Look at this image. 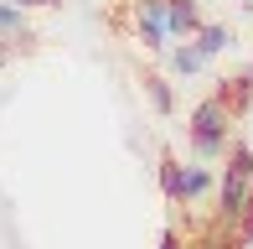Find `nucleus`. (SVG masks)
I'll return each instance as SVG.
<instances>
[{"mask_svg": "<svg viewBox=\"0 0 253 249\" xmlns=\"http://www.w3.org/2000/svg\"><path fill=\"white\" fill-rule=\"evenodd\" d=\"M222 182H217V229H243L248 202H253V145L233 140V151L222 156Z\"/></svg>", "mask_w": 253, "mask_h": 249, "instance_id": "obj_1", "label": "nucleus"}, {"mask_svg": "<svg viewBox=\"0 0 253 249\" xmlns=\"http://www.w3.org/2000/svg\"><path fill=\"white\" fill-rule=\"evenodd\" d=\"M233 124L238 115L222 104V99H202L197 109H191V124H186V135H191V151L202 156V161H217V156H227L233 151Z\"/></svg>", "mask_w": 253, "mask_h": 249, "instance_id": "obj_2", "label": "nucleus"}, {"mask_svg": "<svg viewBox=\"0 0 253 249\" xmlns=\"http://www.w3.org/2000/svg\"><path fill=\"white\" fill-rule=\"evenodd\" d=\"M134 37L145 42V52H166L170 42V0H134Z\"/></svg>", "mask_w": 253, "mask_h": 249, "instance_id": "obj_3", "label": "nucleus"}, {"mask_svg": "<svg viewBox=\"0 0 253 249\" xmlns=\"http://www.w3.org/2000/svg\"><path fill=\"white\" fill-rule=\"evenodd\" d=\"M217 99H222L238 120H243L248 109H253V67H243V73H233V78H222V83H217Z\"/></svg>", "mask_w": 253, "mask_h": 249, "instance_id": "obj_4", "label": "nucleus"}, {"mask_svg": "<svg viewBox=\"0 0 253 249\" xmlns=\"http://www.w3.org/2000/svg\"><path fill=\"white\" fill-rule=\"evenodd\" d=\"M160 192H166L176 208H186V161L170 151H160Z\"/></svg>", "mask_w": 253, "mask_h": 249, "instance_id": "obj_5", "label": "nucleus"}, {"mask_svg": "<svg viewBox=\"0 0 253 249\" xmlns=\"http://www.w3.org/2000/svg\"><path fill=\"white\" fill-rule=\"evenodd\" d=\"M140 83H145V99H150V109H155V115H176V88H170V78L145 73Z\"/></svg>", "mask_w": 253, "mask_h": 249, "instance_id": "obj_6", "label": "nucleus"}, {"mask_svg": "<svg viewBox=\"0 0 253 249\" xmlns=\"http://www.w3.org/2000/svg\"><path fill=\"white\" fill-rule=\"evenodd\" d=\"M197 31H202L197 0H170V37H197Z\"/></svg>", "mask_w": 253, "mask_h": 249, "instance_id": "obj_7", "label": "nucleus"}, {"mask_svg": "<svg viewBox=\"0 0 253 249\" xmlns=\"http://www.w3.org/2000/svg\"><path fill=\"white\" fill-rule=\"evenodd\" d=\"M202 67H207V52L197 47V42H186V47H176V42H170V73L191 78V73H202Z\"/></svg>", "mask_w": 253, "mask_h": 249, "instance_id": "obj_8", "label": "nucleus"}, {"mask_svg": "<svg viewBox=\"0 0 253 249\" xmlns=\"http://www.w3.org/2000/svg\"><path fill=\"white\" fill-rule=\"evenodd\" d=\"M191 42H197V47L207 52V62H212V58H217V52H222V47H227V42H233V31H227V26H222V21H202V31H197V37H191Z\"/></svg>", "mask_w": 253, "mask_h": 249, "instance_id": "obj_9", "label": "nucleus"}, {"mask_svg": "<svg viewBox=\"0 0 253 249\" xmlns=\"http://www.w3.org/2000/svg\"><path fill=\"white\" fill-rule=\"evenodd\" d=\"M207 192H212V166H186V208H191V202H202L207 197Z\"/></svg>", "mask_w": 253, "mask_h": 249, "instance_id": "obj_10", "label": "nucleus"}, {"mask_svg": "<svg viewBox=\"0 0 253 249\" xmlns=\"http://www.w3.org/2000/svg\"><path fill=\"white\" fill-rule=\"evenodd\" d=\"M160 249H186V234H181V229H166V234H160Z\"/></svg>", "mask_w": 253, "mask_h": 249, "instance_id": "obj_11", "label": "nucleus"}, {"mask_svg": "<svg viewBox=\"0 0 253 249\" xmlns=\"http://www.w3.org/2000/svg\"><path fill=\"white\" fill-rule=\"evenodd\" d=\"M37 5H62V0H37Z\"/></svg>", "mask_w": 253, "mask_h": 249, "instance_id": "obj_12", "label": "nucleus"}, {"mask_svg": "<svg viewBox=\"0 0 253 249\" xmlns=\"http://www.w3.org/2000/svg\"><path fill=\"white\" fill-rule=\"evenodd\" d=\"M16 5H26V10H31V5H37V0H16Z\"/></svg>", "mask_w": 253, "mask_h": 249, "instance_id": "obj_13", "label": "nucleus"}]
</instances>
